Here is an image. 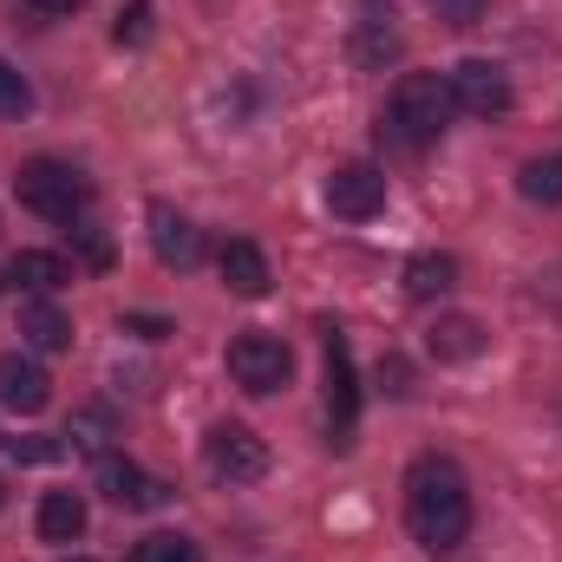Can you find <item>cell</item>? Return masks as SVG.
Masks as SVG:
<instances>
[{"mask_svg":"<svg viewBox=\"0 0 562 562\" xmlns=\"http://www.w3.org/2000/svg\"><path fill=\"white\" fill-rule=\"evenodd\" d=\"M99 491H105L119 510H157V504H164V484H157L150 471H138L132 458H99Z\"/></svg>","mask_w":562,"mask_h":562,"instance_id":"10","label":"cell"},{"mask_svg":"<svg viewBox=\"0 0 562 562\" xmlns=\"http://www.w3.org/2000/svg\"><path fill=\"white\" fill-rule=\"evenodd\" d=\"M72 236H79V249H86V262H92V269H105V262H112V243H105V236H99L92 223H79Z\"/></svg>","mask_w":562,"mask_h":562,"instance_id":"25","label":"cell"},{"mask_svg":"<svg viewBox=\"0 0 562 562\" xmlns=\"http://www.w3.org/2000/svg\"><path fill=\"white\" fill-rule=\"evenodd\" d=\"M406 530L431 557H445L471 537V491H464V471L451 458H438V451L413 458V471H406Z\"/></svg>","mask_w":562,"mask_h":562,"instance_id":"1","label":"cell"},{"mask_svg":"<svg viewBox=\"0 0 562 562\" xmlns=\"http://www.w3.org/2000/svg\"><path fill=\"white\" fill-rule=\"evenodd\" d=\"M46 400H53V380L26 353H0V406L33 419V413H46Z\"/></svg>","mask_w":562,"mask_h":562,"instance_id":"11","label":"cell"},{"mask_svg":"<svg viewBox=\"0 0 562 562\" xmlns=\"http://www.w3.org/2000/svg\"><path fill=\"white\" fill-rule=\"evenodd\" d=\"M203 464H210L216 484H256V477L269 471V445H262L249 425H216V431L203 438Z\"/></svg>","mask_w":562,"mask_h":562,"instance_id":"5","label":"cell"},{"mask_svg":"<svg viewBox=\"0 0 562 562\" xmlns=\"http://www.w3.org/2000/svg\"><path fill=\"white\" fill-rule=\"evenodd\" d=\"M13 190H20V203H26L33 216H46V223H79L86 203H92V183H86L72 164H59V157H33V164H20Z\"/></svg>","mask_w":562,"mask_h":562,"instance_id":"3","label":"cell"},{"mask_svg":"<svg viewBox=\"0 0 562 562\" xmlns=\"http://www.w3.org/2000/svg\"><path fill=\"white\" fill-rule=\"evenodd\" d=\"M7 276L26 281L33 294H53V288H66V281H72V262H66V256H53V249H20Z\"/></svg>","mask_w":562,"mask_h":562,"instance_id":"16","label":"cell"},{"mask_svg":"<svg viewBox=\"0 0 562 562\" xmlns=\"http://www.w3.org/2000/svg\"><path fill=\"white\" fill-rule=\"evenodd\" d=\"M125 562H203V550H196L190 537H177V530H157V537H144Z\"/></svg>","mask_w":562,"mask_h":562,"instance_id":"20","label":"cell"},{"mask_svg":"<svg viewBox=\"0 0 562 562\" xmlns=\"http://www.w3.org/2000/svg\"><path fill=\"white\" fill-rule=\"evenodd\" d=\"M150 20H157V7H150V0H132V7L119 13L112 40H119V46H144V40H150Z\"/></svg>","mask_w":562,"mask_h":562,"instance_id":"22","label":"cell"},{"mask_svg":"<svg viewBox=\"0 0 562 562\" xmlns=\"http://www.w3.org/2000/svg\"><path fill=\"white\" fill-rule=\"evenodd\" d=\"M105 431H112V413H86V419L72 425V445H86V451H105Z\"/></svg>","mask_w":562,"mask_h":562,"instance_id":"24","label":"cell"},{"mask_svg":"<svg viewBox=\"0 0 562 562\" xmlns=\"http://www.w3.org/2000/svg\"><path fill=\"white\" fill-rule=\"evenodd\" d=\"M40 537H46V543L86 537V497H79V491H46V497H40Z\"/></svg>","mask_w":562,"mask_h":562,"instance_id":"15","label":"cell"},{"mask_svg":"<svg viewBox=\"0 0 562 562\" xmlns=\"http://www.w3.org/2000/svg\"><path fill=\"white\" fill-rule=\"evenodd\" d=\"M20 334H26L33 353H66V347H72V321H66L46 294H33V301L20 307Z\"/></svg>","mask_w":562,"mask_h":562,"instance_id":"12","label":"cell"},{"mask_svg":"<svg viewBox=\"0 0 562 562\" xmlns=\"http://www.w3.org/2000/svg\"><path fill=\"white\" fill-rule=\"evenodd\" d=\"M517 190H524L530 203H543V210H562V150L530 157V164H524V177H517Z\"/></svg>","mask_w":562,"mask_h":562,"instance_id":"18","label":"cell"},{"mask_svg":"<svg viewBox=\"0 0 562 562\" xmlns=\"http://www.w3.org/2000/svg\"><path fill=\"white\" fill-rule=\"evenodd\" d=\"M26 7H33V13H40V20H66V13H72V7H79V0H26Z\"/></svg>","mask_w":562,"mask_h":562,"instance_id":"27","label":"cell"},{"mask_svg":"<svg viewBox=\"0 0 562 562\" xmlns=\"http://www.w3.org/2000/svg\"><path fill=\"white\" fill-rule=\"evenodd\" d=\"M66 562H92V557H66Z\"/></svg>","mask_w":562,"mask_h":562,"instance_id":"28","label":"cell"},{"mask_svg":"<svg viewBox=\"0 0 562 562\" xmlns=\"http://www.w3.org/2000/svg\"><path fill=\"white\" fill-rule=\"evenodd\" d=\"M327 210H334L340 223L380 216V210H386V170H380V164H340V170L327 177Z\"/></svg>","mask_w":562,"mask_h":562,"instance_id":"8","label":"cell"},{"mask_svg":"<svg viewBox=\"0 0 562 562\" xmlns=\"http://www.w3.org/2000/svg\"><path fill=\"white\" fill-rule=\"evenodd\" d=\"M223 281H229V294H243V301H262L269 294V256L256 249V243H223Z\"/></svg>","mask_w":562,"mask_h":562,"instance_id":"13","label":"cell"},{"mask_svg":"<svg viewBox=\"0 0 562 562\" xmlns=\"http://www.w3.org/2000/svg\"><path fill=\"white\" fill-rule=\"evenodd\" d=\"M431 13H438L445 26H477V20L491 13V0H431Z\"/></svg>","mask_w":562,"mask_h":562,"instance_id":"23","label":"cell"},{"mask_svg":"<svg viewBox=\"0 0 562 562\" xmlns=\"http://www.w3.org/2000/svg\"><path fill=\"white\" fill-rule=\"evenodd\" d=\"M451 86L438 79V72H406L400 86H393V99H386V112H380V138L393 144V150H413L419 157L425 144L445 138V125H451Z\"/></svg>","mask_w":562,"mask_h":562,"instance_id":"2","label":"cell"},{"mask_svg":"<svg viewBox=\"0 0 562 562\" xmlns=\"http://www.w3.org/2000/svg\"><path fill=\"white\" fill-rule=\"evenodd\" d=\"M451 281H458V256L425 249V256H413V262H406V294H413V301H438Z\"/></svg>","mask_w":562,"mask_h":562,"instance_id":"17","label":"cell"},{"mask_svg":"<svg viewBox=\"0 0 562 562\" xmlns=\"http://www.w3.org/2000/svg\"><path fill=\"white\" fill-rule=\"evenodd\" d=\"M445 86H451V105L471 112V119H504L510 112V72L491 66V59H458L445 72Z\"/></svg>","mask_w":562,"mask_h":562,"instance_id":"6","label":"cell"},{"mask_svg":"<svg viewBox=\"0 0 562 562\" xmlns=\"http://www.w3.org/2000/svg\"><path fill=\"white\" fill-rule=\"evenodd\" d=\"M150 249H157L164 269H196V262H203V236H196V223L177 216L170 203H150Z\"/></svg>","mask_w":562,"mask_h":562,"instance_id":"9","label":"cell"},{"mask_svg":"<svg viewBox=\"0 0 562 562\" xmlns=\"http://www.w3.org/2000/svg\"><path fill=\"white\" fill-rule=\"evenodd\" d=\"M400 53V33L386 26V20H360V33H353V59L360 66H386Z\"/></svg>","mask_w":562,"mask_h":562,"instance_id":"19","label":"cell"},{"mask_svg":"<svg viewBox=\"0 0 562 562\" xmlns=\"http://www.w3.org/2000/svg\"><path fill=\"white\" fill-rule=\"evenodd\" d=\"M26 112H33V86L0 59V119H26Z\"/></svg>","mask_w":562,"mask_h":562,"instance_id":"21","label":"cell"},{"mask_svg":"<svg viewBox=\"0 0 562 562\" xmlns=\"http://www.w3.org/2000/svg\"><path fill=\"white\" fill-rule=\"evenodd\" d=\"M425 347H431V360H477L484 353V327L471 314H438V327L425 334Z\"/></svg>","mask_w":562,"mask_h":562,"instance_id":"14","label":"cell"},{"mask_svg":"<svg viewBox=\"0 0 562 562\" xmlns=\"http://www.w3.org/2000/svg\"><path fill=\"white\" fill-rule=\"evenodd\" d=\"M294 373V353L281 347L276 334H236L229 340V380L243 393H281Z\"/></svg>","mask_w":562,"mask_h":562,"instance_id":"4","label":"cell"},{"mask_svg":"<svg viewBox=\"0 0 562 562\" xmlns=\"http://www.w3.org/2000/svg\"><path fill=\"white\" fill-rule=\"evenodd\" d=\"M321 340H327V425H334V445H353V419H360L353 353H347V334L340 327H321Z\"/></svg>","mask_w":562,"mask_h":562,"instance_id":"7","label":"cell"},{"mask_svg":"<svg viewBox=\"0 0 562 562\" xmlns=\"http://www.w3.org/2000/svg\"><path fill=\"white\" fill-rule=\"evenodd\" d=\"M125 334H138V340H164L170 321H157V314H125Z\"/></svg>","mask_w":562,"mask_h":562,"instance_id":"26","label":"cell"}]
</instances>
